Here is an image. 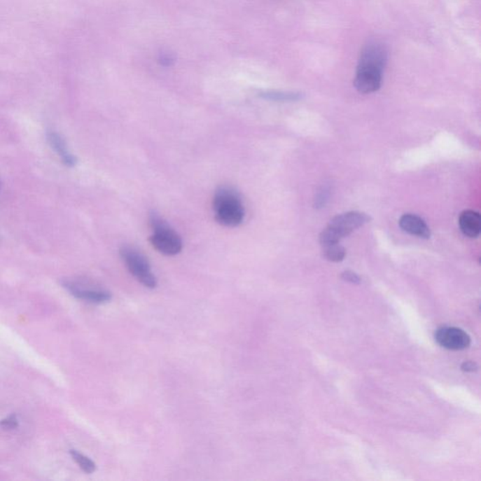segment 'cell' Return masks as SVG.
<instances>
[{"label": "cell", "instance_id": "obj_13", "mask_svg": "<svg viewBox=\"0 0 481 481\" xmlns=\"http://www.w3.org/2000/svg\"><path fill=\"white\" fill-rule=\"evenodd\" d=\"M260 96L265 99H267V100L279 102L296 101L299 100V99L301 97L299 93L282 92H263Z\"/></svg>", "mask_w": 481, "mask_h": 481}, {"label": "cell", "instance_id": "obj_5", "mask_svg": "<svg viewBox=\"0 0 481 481\" xmlns=\"http://www.w3.org/2000/svg\"><path fill=\"white\" fill-rule=\"evenodd\" d=\"M120 257L125 262L129 272L142 285L149 288H155L158 286V279L153 274L150 263L144 255L129 246H123L120 249Z\"/></svg>", "mask_w": 481, "mask_h": 481}, {"label": "cell", "instance_id": "obj_6", "mask_svg": "<svg viewBox=\"0 0 481 481\" xmlns=\"http://www.w3.org/2000/svg\"><path fill=\"white\" fill-rule=\"evenodd\" d=\"M434 337L441 347L447 350L461 351L471 344L469 335L457 327H441L436 330Z\"/></svg>", "mask_w": 481, "mask_h": 481}, {"label": "cell", "instance_id": "obj_9", "mask_svg": "<svg viewBox=\"0 0 481 481\" xmlns=\"http://www.w3.org/2000/svg\"><path fill=\"white\" fill-rule=\"evenodd\" d=\"M46 137H48L49 145L59 156L62 163L68 167H75L78 163V159L69 151L68 146L62 134L51 130L46 133Z\"/></svg>", "mask_w": 481, "mask_h": 481}, {"label": "cell", "instance_id": "obj_17", "mask_svg": "<svg viewBox=\"0 0 481 481\" xmlns=\"http://www.w3.org/2000/svg\"><path fill=\"white\" fill-rule=\"evenodd\" d=\"M342 279L345 280V281L353 283V284H359L361 282V279H360L358 274L351 271L343 272Z\"/></svg>", "mask_w": 481, "mask_h": 481}, {"label": "cell", "instance_id": "obj_10", "mask_svg": "<svg viewBox=\"0 0 481 481\" xmlns=\"http://www.w3.org/2000/svg\"><path fill=\"white\" fill-rule=\"evenodd\" d=\"M459 224L463 235L469 238H477L481 232L480 214L475 211H464L461 213Z\"/></svg>", "mask_w": 481, "mask_h": 481}, {"label": "cell", "instance_id": "obj_12", "mask_svg": "<svg viewBox=\"0 0 481 481\" xmlns=\"http://www.w3.org/2000/svg\"><path fill=\"white\" fill-rule=\"evenodd\" d=\"M70 453L71 457L78 463V466H81V468L83 470L85 473H87V474H92V473L95 472L96 464L95 461L90 460L87 456L81 454L78 450L71 449Z\"/></svg>", "mask_w": 481, "mask_h": 481}, {"label": "cell", "instance_id": "obj_14", "mask_svg": "<svg viewBox=\"0 0 481 481\" xmlns=\"http://www.w3.org/2000/svg\"><path fill=\"white\" fill-rule=\"evenodd\" d=\"M330 197V188L328 186H323L321 190L318 192L317 196L315 197V208L320 209L326 206L328 202Z\"/></svg>", "mask_w": 481, "mask_h": 481}, {"label": "cell", "instance_id": "obj_11", "mask_svg": "<svg viewBox=\"0 0 481 481\" xmlns=\"http://www.w3.org/2000/svg\"><path fill=\"white\" fill-rule=\"evenodd\" d=\"M323 247V257L332 263H340L344 260L346 249L340 243L326 244Z\"/></svg>", "mask_w": 481, "mask_h": 481}, {"label": "cell", "instance_id": "obj_3", "mask_svg": "<svg viewBox=\"0 0 481 481\" xmlns=\"http://www.w3.org/2000/svg\"><path fill=\"white\" fill-rule=\"evenodd\" d=\"M370 217L360 211H349L334 217L328 227L321 233V239L326 243H340L354 230L359 229L370 221Z\"/></svg>", "mask_w": 481, "mask_h": 481}, {"label": "cell", "instance_id": "obj_1", "mask_svg": "<svg viewBox=\"0 0 481 481\" xmlns=\"http://www.w3.org/2000/svg\"><path fill=\"white\" fill-rule=\"evenodd\" d=\"M386 62L387 51L382 43H372L365 46L357 65L356 89L364 95L377 92L383 81Z\"/></svg>", "mask_w": 481, "mask_h": 481}, {"label": "cell", "instance_id": "obj_8", "mask_svg": "<svg viewBox=\"0 0 481 481\" xmlns=\"http://www.w3.org/2000/svg\"><path fill=\"white\" fill-rule=\"evenodd\" d=\"M398 224H400L401 229L409 235L423 239L431 237L430 228L421 217L417 216L416 214H404L400 217Z\"/></svg>", "mask_w": 481, "mask_h": 481}, {"label": "cell", "instance_id": "obj_18", "mask_svg": "<svg viewBox=\"0 0 481 481\" xmlns=\"http://www.w3.org/2000/svg\"><path fill=\"white\" fill-rule=\"evenodd\" d=\"M477 365L475 364V363L471 361L464 362L463 364L461 365V370H463V372H475V370H477Z\"/></svg>", "mask_w": 481, "mask_h": 481}, {"label": "cell", "instance_id": "obj_4", "mask_svg": "<svg viewBox=\"0 0 481 481\" xmlns=\"http://www.w3.org/2000/svg\"><path fill=\"white\" fill-rule=\"evenodd\" d=\"M151 225L153 233L150 242L152 246L162 254L175 256L183 249V242L180 235L158 214L151 216Z\"/></svg>", "mask_w": 481, "mask_h": 481}, {"label": "cell", "instance_id": "obj_15", "mask_svg": "<svg viewBox=\"0 0 481 481\" xmlns=\"http://www.w3.org/2000/svg\"><path fill=\"white\" fill-rule=\"evenodd\" d=\"M176 62V57L174 55L169 53V52H164L159 55L158 62L160 63L162 66L165 67H169L174 64Z\"/></svg>", "mask_w": 481, "mask_h": 481}, {"label": "cell", "instance_id": "obj_16", "mask_svg": "<svg viewBox=\"0 0 481 481\" xmlns=\"http://www.w3.org/2000/svg\"><path fill=\"white\" fill-rule=\"evenodd\" d=\"M0 426L5 428V430H13V428H16L19 426L18 417H16L15 414H12V416L1 420Z\"/></svg>", "mask_w": 481, "mask_h": 481}, {"label": "cell", "instance_id": "obj_2", "mask_svg": "<svg viewBox=\"0 0 481 481\" xmlns=\"http://www.w3.org/2000/svg\"><path fill=\"white\" fill-rule=\"evenodd\" d=\"M214 217L225 227H237L244 221V209L241 197L235 189L220 188L213 200Z\"/></svg>", "mask_w": 481, "mask_h": 481}, {"label": "cell", "instance_id": "obj_7", "mask_svg": "<svg viewBox=\"0 0 481 481\" xmlns=\"http://www.w3.org/2000/svg\"><path fill=\"white\" fill-rule=\"evenodd\" d=\"M63 287L74 296L81 300L89 302L92 304H106L112 299L109 291L100 290V288H86L76 282H62Z\"/></svg>", "mask_w": 481, "mask_h": 481}]
</instances>
